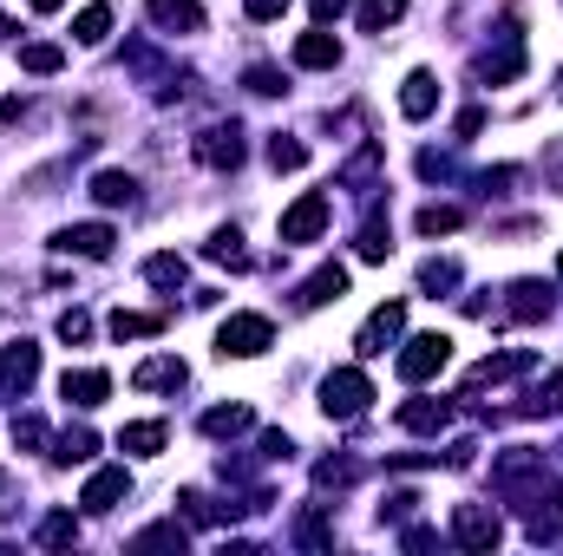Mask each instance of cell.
I'll list each match as a JSON object with an SVG mask.
<instances>
[{
    "label": "cell",
    "instance_id": "1",
    "mask_svg": "<svg viewBox=\"0 0 563 556\" xmlns=\"http://www.w3.org/2000/svg\"><path fill=\"white\" fill-rule=\"evenodd\" d=\"M367 400H374V380L361 367H334L321 380V413L334 419V425H354V419L367 413Z\"/></svg>",
    "mask_w": 563,
    "mask_h": 556
},
{
    "label": "cell",
    "instance_id": "2",
    "mask_svg": "<svg viewBox=\"0 0 563 556\" xmlns=\"http://www.w3.org/2000/svg\"><path fill=\"white\" fill-rule=\"evenodd\" d=\"M269 341H276V321H269V314H230V321L217 327V354H223V360H256Z\"/></svg>",
    "mask_w": 563,
    "mask_h": 556
},
{
    "label": "cell",
    "instance_id": "3",
    "mask_svg": "<svg viewBox=\"0 0 563 556\" xmlns=\"http://www.w3.org/2000/svg\"><path fill=\"white\" fill-rule=\"evenodd\" d=\"M445 360H452V341H445V334H413V341L394 354V374H400L407 387H426V380H439Z\"/></svg>",
    "mask_w": 563,
    "mask_h": 556
},
{
    "label": "cell",
    "instance_id": "4",
    "mask_svg": "<svg viewBox=\"0 0 563 556\" xmlns=\"http://www.w3.org/2000/svg\"><path fill=\"white\" fill-rule=\"evenodd\" d=\"M328 216H334L328 190H301V197L282 210V243H314V236L328 230Z\"/></svg>",
    "mask_w": 563,
    "mask_h": 556
},
{
    "label": "cell",
    "instance_id": "5",
    "mask_svg": "<svg viewBox=\"0 0 563 556\" xmlns=\"http://www.w3.org/2000/svg\"><path fill=\"white\" fill-rule=\"evenodd\" d=\"M452 537H459L465 551H498L505 524H498V511H492V504H459V511H452Z\"/></svg>",
    "mask_w": 563,
    "mask_h": 556
},
{
    "label": "cell",
    "instance_id": "6",
    "mask_svg": "<svg viewBox=\"0 0 563 556\" xmlns=\"http://www.w3.org/2000/svg\"><path fill=\"white\" fill-rule=\"evenodd\" d=\"M400 327H407V308L400 301H387V308H374L367 314V327L354 334V347H361V360H380L394 341H400Z\"/></svg>",
    "mask_w": 563,
    "mask_h": 556
},
{
    "label": "cell",
    "instance_id": "7",
    "mask_svg": "<svg viewBox=\"0 0 563 556\" xmlns=\"http://www.w3.org/2000/svg\"><path fill=\"white\" fill-rule=\"evenodd\" d=\"M112 243H119V236H112V223H73V230H59V236H53V249H59V256H86V263H106V256H112Z\"/></svg>",
    "mask_w": 563,
    "mask_h": 556
},
{
    "label": "cell",
    "instance_id": "8",
    "mask_svg": "<svg viewBox=\"0 0 563 556\" xmlns=\"http://www.w3.org/2000/svg\"><path fill=\"white\" fill-rule=\"evenodd\" d=\"M197 164L236 170V164H243V132H236V125H203V132H197Z\"/></svg>",
    "mask_w": 563,
    "mask_h": 556
},
{
    "label": "cell",
    "instance_id": "9",
    "mask_svg": "<svg viewBox=\"0 0 563 556\" xmlns=\"http://www.w3.org/2000/svg\"><path fill=\"white\" fill-rule=\"evenodd\" d=\"M59 400H66V407H99V400H112V374H106V367H66Z\"/></svg>",
    "mask_w": 563,
    "mask_h": 556
},
{
    "label": "cell",
    "instance_id": "10",
    "mask_svg": "<svg viewBox=\"0 0 563 556\" xmlns=\"http://www.w3.org/2000/svg\"><path fill=\"white\" fill-rule=\"evenodd\" d=\"M33 380H40V347H33V341H13V347H0V387L20 400Z\"/></svg>",
    "mask_w": 563,
    "mask_h": 556
},
{
    "label": "cell",
    "instance_id": "11",
    "mask_svg": "<svg viewBox=\"0 0 563 556\" xmlns=\"http://www.w3.org/2000/svg\"><path fill=\"white\" fill-rule=\"evenodd\" d=\"M531 367V354L525 347H511V354H492V360H478L472 374H465V400L472 393H485V387H498V380H511V374H525Z\"/></svg>",
    "mask_w": 563,
    "mask_h": 556
},
{
    "label": "cell",
    "instance_id": "12",
    "mask_svg": "<svg viewBox=\"0 0 563 556\" xmlns=\"http://www.w3.org/2000/svg\"><path fill=\"white\" fill-rule=\"evenodd\" d=\"M125 491H132V478H125L119 465H106V471H92V478H86L79 504H86V511H119V498H125Z\"/></svg>",
    "mask_w": 563,
    "mask_h": 556
},
{
    "label": "cell",
    "instance_id": "13",
    "mask_svg": "<svg viewBox=\"0 0 563 556\" xmlns=\"http://www.w3.org/2000/svg\"><path fill=\"white\" fill-rule=\"evenodd\" d=\"M295 66H308V73H328V66H341V40H334L328 26L301 33V40H295Z\"/></svg>",
    "mask_w": 563,
    "mask_h": 556
},
{
    "label": "cell",
    "instance_id": "14",
    "mask_svg": "<svg viewBox=\"0 0 563 556\" xmlns=\"http://www.w3.org/2000/svg\"><path fill=\"white\" fill-rule=\"evenodd\" d=\"M505 314H511V321H551V288H544V281H511Z\"/></svg>",
    "mask_w": 563,
    "mask_h": 556
},
{
    "label": "cell",
    "instance_id": "15",
    "mask_svg": "<svg viewBox=\"0 0 563 556\" xmlns=\"http://www.w3.org/2000/svg\"><path fill=\"white\" fill-rule=\"evenodd\" d=\"M347 294V269L341 263H321L314 276L301 281V308H328V301H341Z\"/></svg>",
    "mask_w": 563,
    "mask_h": 556
},
{
    "label": "cell",
    "instance_id": "16",
    "mask_svg": "<svg viewBox=\"0 0 563 556\" xmlns=\"http://www.w3.org/2000/svg\"><path fill=\"white\" fill-rule=\"evenodd\" d=\"M132 387H139V393H177V387H184V360H170V354L144 360L139 374H132Z\"/></svg>",
    "mask_w": 563,
    "mask_h": 556
},
{
    "label": "cell",
    "instance_id": "17",
    "mask_svg": "<svg viewBox=\"0 0 563 556\" xmlns=\"http://www.w3.org/2000/svg\"><path fill=\"white\" fill-rule=\"evenodd\" d=\"M432 105H439V79H432V73H407V86H400V112L420 125V119H432Z\"/></svg>",
    "mask_w": 563,
    "mask_h": 556
},
{
    "label": "cell",
    "instance_id": "18",
    "mask_svg": "<svg viewBox=\"0 0 563 556\" xmlns=\"http://www.w3.org/2000/svg\"><path fill=\"white\" fill-rule=\"evenodd\" d=\"M151 20H157L164 33H197V26H203V7H197V0H151Z\"/></svg>",
    "mask_w": 563,
    "mask_h": 556
},
{
    "label": "cell",
    "instance_id": "19",
    "mask_svg": "<svg viewBox=\"0 0 563 556\" xmlns=\"http://www.w3.org/2000/svg\"><path fill=\"white\" fill-rule=\"evenodd\" d=\"M400 425L407 432H445L452 425V400H407L400 407Z\"/></svg>",
    "mask_w": 563,
    "mask_h": 556
},
{
    "label": "cell",
    "instance_id": "20",
    "mask_svg": "<svg viewBox=\"0 0 563 556\" xmlns=\"http://www.w3.org/2000/svg\"><path fill=\"white\" fill-rule=\"evenodd\" d=\"M92 197H99L106 210L139 203V177H132V170H99V177H92Z\"/></svg>",
    "mask_w": 563,
    "mask_h": 556
},
{
    "label": "cell",
    "instance_id": "21",
    "mask_svg": "<svg viewBox=\"0 0 563 556\" xmlns=\"http://www.w3.org/2000/svg\"><path fill=\"white\" fill-rule=\"evenodd\" d=\"M354 249H361V263H387V256H394V223H387V216H367Z\"/></svg>",
    "mask_w": 563,
    "mask_h": 556
},
{
    "label": "cell",
    "instance_id": "22",
    "mask_svg": "<svg viewBox=\"0 0 563 556\" xmlns=\"http://www.w3.org/2000/svg\"><path fill=\"white\" fill-rule=\"evenodd\" d=\"M164 438H170V432H164L157 419H139V425H125V432H119V452H139V458H157V452H164Z\"/></svg>",
    "mask_w": 563,
    "mask_h": 556
},
{
    "label": "cell",
    "instance_id": "23",
    "mask_svg": "<svg viewBox=\"0 0 563 556\" xmlns=\"http://www.w3.org/2000/svg\"><path fill=\"white\" fill-rule=\"evenodd\" d=\"M106 33H112V7H106V0L79 7V20H73V40H79V46H99Z\"/></svg>",
    "mask_w": 563,
    "mask_h": 556
},
{
    "label": "cell",
    "instance_id": "24",
    "mask_svg": "<svg viewBox=\"0 0 563 556\" xmlns=\"http://www.w3.org/2000/svg\"><path fill=\"white\" fill-rule=\"evenodd\" d=\"M66 66V53L53 46V40H33V46H20V73H33V79H53Z\"/></svg>",
    "mask_w": 563,
    "mask_h": 556
},
{
    "label": "cell",
    "instance_id": "25",
    "mask_svg": "<svg viewBox=\"0 0 563 556\" xmlns=\"http://www.w3.org/2000/svg\"><path fill=\"white\" fill-rule=\"evenodd\" d=\"M250 425H256L250 407H210V413H203V432H210V438H236V432H250Z\"/></svg>",
    "mask_w": 563,
    "mask_h": 556
},
{
    "label": "cell",
    "instance_id": "26",
    "mask_svg": "<svg viewBox=\"0 0 563 556\" xmlns=\"http://www.w3.org/2000/svg\"><path fill=\"white\" fill-rule=\"evenodd\" d=\"M203 256H210V263H223V269H250V249H243V230H217Z\"/></svg>",
    "mask_w": 563,
    "mask_h": 556
},
{
    "label": "cell",
    "instance_id": "27",
    "mask_svg": "<svg viewBox=\"0 0 563 556\" xmlns=\"http://www.w3.org/2000/svg\"><path fill=\"white\" fill-rule=\"evenodd\" d=\"M407 20V0H361V33H387Z\"/></svg>",
    "mask_w": 563,
    "mask_h": 556
},
{
    "label": "cell",
    "instance_id": "28",
    "mask_svg": "<svg viewBox=\"0 0 563 556\" xmlns=\"http://www.w3.org/2000/svg\"><path fill=\"white\" fill-rule=\"evenodd\" d=\"M459 223H465V210H452V203H426L420 216H413V230H420V236H452Z\"/></svg>",
    "mask_w": 563,
    "mask_h": 556
},
{
    "label": "cell",
    "instance_id": "29",
    "mask_svg": "<svg viewBox=\"0 0 563 556\" xmlns=\"http://www.w3.org/2000/svg\"><path fill=\"white\" fill-rule=\"evenodd\" d=\"M525 413H531V419H558L563 413V374H551V380H538V387H531Z\"/></svg>",
    "mask_w": 563,
    "mask_h": 556
},
{
    "label": "cell",
    "instance_id": "30",
    "mask_svg": "<svg viewBox=\"0 0 563 556\" xmlns=\"http://www.w3.org/2000/svg\"><path fill=\"white\" fill-rule=\"evenodd\" d=\"M184 276H190V269H184V256H151V263H144V281H151V288H164V294H177Z\"/></svg>",
    "mask_w": 563,
    "mask_h": 556
},
{
    "label": "cell",
    "instance_id": "31",
    "mask_svg": "<svg viewBox=\"0 0 563 556\" xmlns=\"http://www.w3.org/2000/svg\"><path fill=\"white\" fill-rule=\"evenodd\" d=\"M157 327H164V314H132V308L112 314V341H144V334H157Z\"/></svg>",
    "mask_w": 563,
    "mask_h": 556
},
{
    "label": "cell",
    "instance_id": "32",
    "mask_svg": "<svg viewBox=\"0 0 563 556\" xmlns=\"http://www.w3.org/2000/svg\"><path fill=\"white\" fill-rule=\"evenodd\" d=\"M92 452H99V438H92V432H86V425H73V432H66V438H59V445H53V458H59V465H86V458H92Z\"/></svg>",
    "mask_w": 563,
    "mask_h": 556
},
{
    "label": "cell",
    "instance_id": "33",
    "mask_svg": "<svg viewBox=\"0 0 563 556\" xmlns=\"http://www.w3.org/2000/svg\"><path fill=\"white\" fill-rule=\"evenodd\" d=\"M269 164H276V170H301V164H308V144H295V138H269Z\"/></svg>",
    "mask_w": 563,
    "mask_h": 556
},
{
    "label": "cell",
    "instance_id": "34",
    "mask_svg": "<svg viewBox=\"0 0 563 556\" xmlns=\"http://www.w3.org/2000/svg\"><path fill=\"white\" fill-rule=\"evenodd\" d=\"M420 288H426V294H445V288H459V263H426V269H420Z\"/></svg>",
    "mask_w": 563,
    "mask_h": 556
},
{
    "label": "cell",
    "instance_id": "35",
    "mask_svg": "<svg viewBox=\"0 0 563 556\" xmlns=\"http://www.w3.org/2000/svg\"><path fill=\"white\" fill-rule=\"evenodd\" d=\"M314 485L321 491H341V485H354V465L347 458H328V465H314Z\"/></svg>",
    "mask_w": 563,
    "mask_h": 556
},
{
    "label": "cell",
    "instance_id": "36",
    "mask_svg": "<svg viewBox=\"0 0 563 556\" xmlns=\"http://www.w3.org/2000/svg\"><path fill=\"white\" fill-rule=\"evenodd\" d=\"M73 537H79V524H73L66 511H53V518L40 524V544H53V551H59V544H73Z\"/></svg>",
    "mask_w": 563,
    "mask_h": 556
},
{
    "label": "cell",
    "instance_id": "37",
    "mask_svg": "<svg viewBox=\"0 0 563 556\" xmlns=\"http://www.w3.org/2000/svg\"><path fill=\"white\" fill-rule=\"evenodd\" d=\"M86 334H92V314H86V308H66V314H59V341H73V347H79Z\"/></svg>",
    "mask_w": 563,
    "mask_h": 556
},
{
    "label": "cell",
    "instance_id": "38",
    "mask_svg": "<svg viewBox=\"0 0 563 556\" xmlns=\"http://www.w3.org/2000/svg\"><path fill=\"white\" fill-rule=\"evenodd\" d=\"M295 544H308V551H321V544H328V524H321V518L308 511V518L295 524Z\"/></svg>",
    "mask_w": 563,
    "mask_h": 556
},
{
    "label": "cell",
    "instance_id": "39",
    "mask_svg": "<svg viewBox=\"0 0 563 556\" xmlns=\"http://www.w3.org/2000/svg\"><path fill=\"white\" fill-rule=\"evenodd\" d=\"M13 445H46V425H40L33 413H20L13 419Z\"/></svg>",
    "mask_w": 563,
    "mask_h": 556
},
{
    "label": "cell",
    "instance_id": "40",
    "mask_svg": "<svg viewBox=\"0 0 563 556\" xmlns=\"http://www.w3.org/2000/svg\"><path fill=\"white\" fill-rule=\"evenodd\" d=\"M250 92L276 99V92H282V73H276V66H250Z\"/></svg>",
    "mask_w": 563,
    "mask_h": 556
},
{
    "label": "cell",
    "instance_id": "41",
    "mask_svg": "<svg viewBox=\"0 0 563 556\" xmlns=\"http://www.w3.org/2000/svg\"><path fill=\"white\" fill-rule=\"evenodd\" d=\"M263 458H269V465H288V458H295L288 432H263Z\"/></svg>",
    "mask_w": 563,
    "mask_h": 556
},
{
    "label": "cell",
    "instance_id": "42",
    "mask_svg": "<svg viewBox=\"0 0 563 556\" xmlns=\"http://www.w3.org/2000/svg\"><path fill=\"white\" fill-rule=\"evenodd\" d=\"M413 504H420V498H413V491H394V498H387V504H380V518H394V524H400V518H413Z\"/></svg>",
    "mask_w": 563,
    "mask_h": 556
},
{
    "label": "cell",
    "instance_id": "43",
    "mask_svg": "<svg viewBox=\"0 0 563 556\" xmlns=\"http://www.w3.org/2000/svg\"><path fill=\"white\" fill-rule=\"evenodd\" d=\"M151 544H177V551H184V531H177V524H157V531L139 537V551H151Z\"/></svg>",
    "mask_w": 563,
    "mask_h": 556
},
{
    "label": "cell",
    "instance_id": "44",
    "mask_svg": "<svg viewBox=\"0 0 563 556\" xmlns=\"http://www.w3.org/2000/svg\"><path fill=\"white\" fill-rule=\"evenodd\" d=\"M243 13H250V20H282L288 0H243Z\"/></svg>",
    "mask_w": 563,
    "mask_h": 556
},
{
    "label": "cell",
    "instance_id": "45",
    "mask_svg": "<svg viewBox=\"0 0 563 556\" xmlns=\"http://www.w3.org/2000/svg\"><path fill=\"white\" fill-rule=\"evenodd\" d=\"M544 177H551V190L563 197V138L551 144V151H544Z\"/></svg>",
    "mask_w": 563,
    "mask_h": 556
},
{
    "label": "cell",
    "instance_id": "46",
    "mask_svg": "<svg viewBox=\"0 0 563 556\" xmlns=\"http://www.w3.org/2000/svg\"><path fill=\"white\" fill-rule=\"evenodd\" d=\"M478 132H485V112H478V105H472V112H459V138H478Z\"/></svg>",
    "mask_w": 563,
    "mask_h": 556
},
{
    "label": "cell",
    "instance_id": "47",
    "mask_svg": "<svg viewBox=\"0 0 563 556\" xmlns=\"http://www.w3.org/2000/svg\"><path fill=\"white\" fill-rule=\"evenodd\" d=\"M308 7H314V20H321V26H328V20H341V13H347V0H308Z\"/></svg>",
    "mask_w": 563,
    "mask_h": 556
},
{
    "label": "cell",
    "instance_id": "48",
    "mask_svg": "<svg viewBox=\"0 0 563 556\" xmlns=\"http://www.w3.org/2000/svg\"><path fill=\"white\" fill-rule=\"evenodd\" d=\"M26 7H33V13H53V7H66V0H26Z\"/></svg>",
    "mask_w": 563,
    "mask_h": 556
},
{
    "label": "cell",
    "instance_id": "49",
    "mask_svg": "<svg viewBox=\"0 0 563 556\" xmlns=\"http://www.w3.org/2000/svg\"><path fill=\"white\" fill-rule=\"evenodd\" d=\"M558 276H563V256H558Z\"/></svg>",
    "mask_w": 563,
    "mask_h": 556
},
{
    "label": "cell",
    "instance_id": "50",
    "mask_svg": "<svg viewBox=\"0 0 563 556\" xmlns=\"http://www.w3.org/2000/svg\"><path fill=\"white\" fill-rule=\"evenodd\" d=\"M558 92H563V73H558Z\"/></svg>",
    "mask_w": 563,
    "mask_h": 556
}]
</instances>
